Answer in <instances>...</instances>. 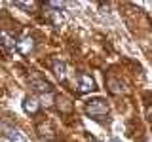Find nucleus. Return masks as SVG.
<instances>
[{"instance_id":"f257e3e1","label":"nucleus","mask_w":152,"mask_h":142,"mask_svg":"<svg viewBox=\"0 0 152 142\" xmlns=\"http://www.w3.org/2000/svg\"><path fill=\"white\" fill-rule=\"evenodd\" d=\"M86 114H88L91 120L95 121H103L104 117L108 116V104L103 97H95V99H89L86 102Z\"/></svg>"},{"instance_id":"f03ea898","label":"nucleus","mask_w":152,"mask_h":142,"mask_svg":"<svg viewBox=\"0 0 152 142\" xmlns=\"http://www.w3.org/2000/svg\"><path fill=\"white\" fill-rule=\"evenodd\" d=\"M95 89V82H93V78L91 76H88V74H80L78 76V93H89V91H93Z\"/></svg>"},{"instance_id":"7ed1b4c3","label":"nucleus","mask_w":152,"mask_h":142,"mask_svg":"<svg viewBox=\"0 0 152 142\" xmlns=\"http://www.w3.org/2000/svg\"><path fill=\"white\" fill-rule=\"evenodd\" d=\"M31 85H32V89L38 93H42V95H50L51 93V85L50 82H46V80H42V78H32L31 80Z\"/></svg>"},{"instance_id":"20e7f679","label":"nucleus","mask_w":152,"mask_h":142,"mask_svg":"<svg viewBox=\"0 0 152 142\" xmlns=\"http://www.w3.org/2000/svg\"><path fill=\"white\" fill-rule=\"evenodd\" d=\"M38 108H40V102H38L34 97H25L23 99V110L27 114H36Z\"/></svg>"},{"instance_id":"39448f33","label":"nucleus","mask_w":152,"mask_h":142,"mask_svg":"<svg viewBox=\"0 0 152 142\" xmlns=\"http://www.w3.org/2000/svg\"><path fill=\"white\" fill-rule=\"evenodd\" d=\"M6 136H8V142H28V138L19 129H8Z\"/></svg>"},{"instance_id":"423d86ee","label":"nucleus","mask_w":152,"mask_h":142,"mask_svg":"<svg viewBox=\"0 0 152 142\" xmlns=\"http://www.w3.org/2000/svg\"><path fill=\"white\" fill-rule=\"evenodd\" d=\"M51 68H53V72H55V76H57V78H59V80H63V82H65V80H66V64L63 63V61H59V59H57V61H53Z\"/></svg>"},{"instance_id":"0eeeda50","label":"nucleus","mask_w":152,"mask_h":142,"mask_svg":"<svg viewBox=\"0 0 152 142\" xmlns=\"http://www.w3.org/2000/svg\"><path fill=\"white\" fill-rule=\"evenodd\" d=\"M0 44L6 47L8 51H15L17 49V42L13 40L10 34H6V32H0Z\"/></svg>"},{"instance_id":"6e6552de","label":"nucleus","mask_w":152,"mask_h":142,"mask_svg":"<svg viewBox=\"0 0 152 142\" xmlns=\"http://www.w3.org/2000/svg\"><path fill=\"white\" fill-rule=\"evenodd\" d=\"M108 85H110V91L112 93H126V85H124V82H118L116 78H110L108 80Z\"/></svg>"},{"instance_id":"1a4fd4ad","label":"nucleus","mask_w":152,"mask_h":142,"mask_svg":"<svg viewBox=\"0 0 152 142\" xmlns=\"http://www.w3.org/2000/svg\"><path fill=\"white\" fill-rule=\"evenodd\" d=\"M17 47L23 53H28V51L32 49V38H23L21 42H17Z\"/></svg>"},{"instance_id":"9d476101","label":"nucleus","mask_w":152,"mask_h":142,"mask_svg":"<svg viewBox=\"0 0 152 142\" xmlns=\"http://www.w3.org/2000/svg\"><path fill=\"white\" fill-rule=\"evenodd\" d=\"M48 6H50V8H57V9H63L66 4L65 2H48Z\"/></svg>"},{"instance_id":"9b49d317","label":"nucleus","mask_w":152,"mask_h":142,"mask_svg":"<svg viewBox=\"0 0 152 142\" xmlns=\"http://www.w3.org/2000/svg\"><path fill=\"white\" fill-rule=\"evenodd\" d=\"M15 6H19V8H27V9H28V8L34 6V4H32V2H17Z\"/></svg>"},{"instance_id":"f8f14e48","label":"nucleus","mask_w":152,"mask_h":142,"mask_svg":"<svg viewBox=\"0 0 152 142\" xmlns=\"http://www.w3.org/2000/svg\"><path fill=\"white\" fill-rule=\"evenodd\" d=\"M148 120H150V121H152V106H150V108H148Z\"/></svg>"},{"instance_id":"ddd939ff","label":"nucleus","mask_w":152,"mask_h":142,"mask_svg":"<svg viewBox=\"0 0 152 142\" xmlns=\"http://www.w3.org/2000/svg\"><path fill=\"white\" fill-rule=\"evenodd\" d=\"M0 142H8V140H0Z\"/></svg>"},{"instance_id":"4468645a","label":"nucleus","mask_w":152,"mask_h":142,"mask_svg":"<svg viewBox=\"0 0 152 142\" xmlns=\"http://www.w3.org/2000/svg\"><path fill=\"white\" fill-rule=\"evenodd\" d=\"M91 142H97V140H91Z\"/></svg>"}]
</instances>
